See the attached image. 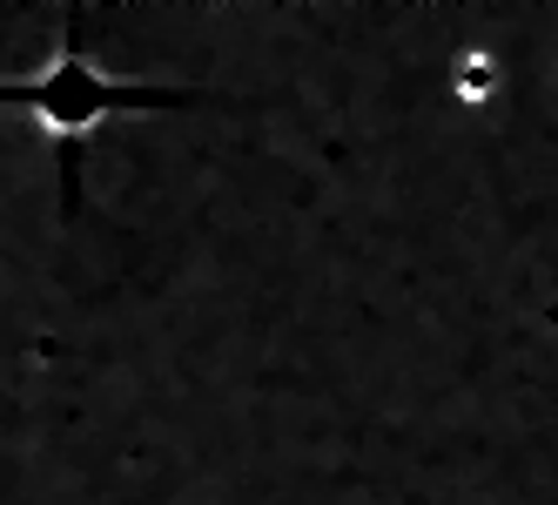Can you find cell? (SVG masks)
I'll list each match as a JSON object with an SVG mask.
<instances>
[{
  "instance_id": "cell-1",
  "label": "cell",
  "mask_w": 558,
  "mask_h": 505,
  "mask_svg": "<svg viewBox=\"0 0 558 505\" xmlns=\"http://www.w3.org/2000/svg\"><path fill=\"white\" fill-rule=\"evenodd\" d=\"M108 82H95V74L82 68V61H61L54 68V82H41V88H27V101L41 108V122L54 129V135H82L95 115H108Z\"/></svg>"
}]
</instances>
